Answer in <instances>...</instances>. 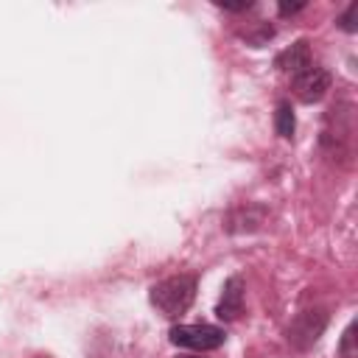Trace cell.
Returning a JSON list of instances; mask_svg holds the SVG:
<instances>
[{
	"label": "cell",
	"mask_w": 358,
	"mask_h": 358,
	"mask_svg": "<svg viewBox=\"0 0 358 358\" xmlns=\"http://www.w3.org/2000/svg\"><path fill=\"white\" fill-rule=\"evenodd\" d=\"M182 358H193V355H182Z\"/></svg>",
	"instance_id": "5bb4252c"
},
{
	"label": "cell",
	"mask_w": 358,
	"mask_h": 358,
	"mask_svg": "<svg viewBox=\"0 0 358 358\" xmlns=\"http://www.w3.org/2000/svg\"><path fill=\"white\" fill-rule=\"evenodd\" d=\"M215 6L224 8V11H249V8H252L249 0H243V3H215Z\"/></svg>",
	"instance_id": "4fadbf2b"
},
{
	"label": "cell",
	"mask_w": 358,
	"mask_h": 358,
	"mask_svg": "<svg viewBox=\"0 0 358 358\" xmlns=\"http://www.w3.org/2000/svg\"><path fill=\"white\" fill-rule=\"evenodd\" d=\"M274 126H277V134H280L282 140H291V137H294L296 117H294V109H291V103H288V101H280V103H277Z\"/></svg>",
	"instance_id": "ba28073f"
},
{
	"label": "cell",
	"mask_w": 358,
	"mask_h": 358,
	"mask_svg": "<svg viewBox=\"0 0 358 358\" xmlns=\"http://www.w3.org/2000/svg\"><path fill=\"white\" fill-rule=\"evenodd\" d=\"M327 322H330V316H327L324 308H305V310H299V313L291 319V324L285 327V338H288V344H291L296 352H305V350H310V347L322 338Z\"/></svg>",
	"instance_id": "7a4b0ae2"
},
{
	"label": "cell",
	"mask_w": 358,
	"mask_h": 358,
	"mask_svg": "<svg viewBox=\"0 0 358 358\" xmlns=\"http://www.w3.org/2000/svg\"><path fill=\"white\" fill-rule=\"evenodd\" d=\"M274 64H277V70L288 73L291 78L299 76L302 70H308V67L313 64V62H310V45H308V39H296L294 45H288L282 53H277Z\"/></svg>",
	"instance_id": "8992f818"
},
{
	"label": "cell",
	"mask_w": 358,
	"mask_h": 358,
	"mask_svg": "<svg viewBox=\"0 0 358 358\" xmlns=\"http://www.w3.org/2000/svg\"><path fill=\"white\" fill-rule=\"evenodd\" d=\"M168 336H171V344L185 350H199V352L215 350L227 341V333L218 324H173Z\"/></svg>",
	"instance_id": "3957f363"
},
{
	"label": "cell",
	"mask_w": 358,
	"mask_h": 358,
	"mask_svg": "<svg viewBox=\"0 0 358 358\" xmlns=\"http://www.w3.org/2000/svg\"><path fill=\"white\" fill-rule=\"evenodd\" d=\"M355 11H358V3H350V6H347V11L336 20L341 31H347V34H352V31H355Z\"/></svg>",
	"instance_id": "8fae6325"
},
{
	"label": "cell",
	"mask_w": 358,
	"mask_h": 358,
	"mask_svg": "<svg viewBox=\"0 0 358 358\" xmlns=\"http://www.w3.org/2000/svg\"><path fill=\"white\" fill-rule=\"evenodd\" d=\"M241 36H243L252 48H260V45H266V42L274 36V28H271L268 22H257L252 31H241Z\"/></svg>",
	"instance_id": "9c48e42d"
},
{
	"label": "cell",
	"mask_w": 358,
	"mask_h": 358,
	"mask_svg": "<svg viewBox=\"0 0 358 358\" xmlns=\"http://www.w3.org/2000/svg\"><path fill=\"white\" fill-rule=\"evenodd\" d=\"M294 81V95L302 101V103H316L327 95V90L333 87V76L319 67V64H310L308 70H302L299 76L291 78Z\"/></svg>",
	"instance_id": "277c9868"
},
{
	"label": "cell",
	"mask_w": 358,
	"mask_h": 358,
	"mask_svg": "<svg viewBox=\"0 0 358 358\" xmlns=\"http://www.w3.org/2000/svg\"><path fill=\"white\" fill-rule=\"evenodd\" d=\"M241 313H243V280L238 274H232L221 288V296H218V305H215V316L221 322H235Z\"/></svg>",
	"instance_id": "5b68a950"
},
{
	"label": "cell",
	"mask_w": 358,
	"mask_h": 358,
	"mask_svg": "<svg viewBox=\"0 0 358 358\" xmlns=\"http://www.w3.org/2000/svg\"><path fill=\"white\" fill-rule=\"evenodd\" d=\"M305 8V3L299 0V3H280L277 6V11H280V17H294V14H299Z\"/></svg>",
	"instance_id": "7c38bea8"
},
{
	"label": "cell",
	"mask_w": 358,
	"mask_h": 358,
	"mask_svg": "<svg viewBox=\"0 0 358 358\" xmlns=\"http://www.w3.org/2000/svg\"><path fill=\"white\" fill-rule=\"evenodd\" d=\"M338 355L341 358H358V350H355V322L347 324V330L341 336V344H338Z\"/></svg>",
	"instance_id": "30bf717a"
},
{
	"label": "cell",
	"mask_w": 358,
	"mask_h": 358,
	"mask_svg": "<svg viewBox=\"0 0 358 358\" xmlns=\"http://www.w3.org/2000/svg\"><path fill=\"white\" fill-rule=\"evenodd\" d=\"M263 218H266V210L257 207V204L235 207V210L227 213V218H224V229H227V232H255V229H260Z\"/></svg>",
	"instance_id": "52a82bcc"
},
{
	"label": "cell",
	"mask_w": 358,
	"mask_h": 358,
	"mask_svg": "<svg viewBox=\"0 0 358 358\" xmlns=\"http://www.w3.org/2000/svg\"><path fill=\"white\" fill-rule=\"evenodd\" d=\"M196 299V277L193 274H173V277H165L159 280L154 288H151V305L165 313L168 319H176L182 316Z\"/></svg>",
	"instance_id": "6da1fadb"
}]
</instances>
